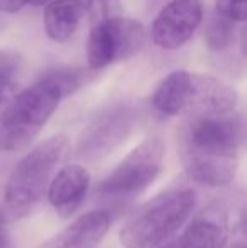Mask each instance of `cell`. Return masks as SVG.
<instances>
[{
	"mask_svg": "<svg viewBox=\"0 0 247 248\" xmlns=\"http://www.w3.org/2000/svg\"><path fill=\"white\" fill-rule=\"evenodd\" d=\"M203 20L201 0H171L161 7L151 27V37L161 49L185 46Z\"/></svg>",
	"mask_w": 247,
	"mask_h": 248,
	"instance_id": "cell-8",
	"label": "cell"
},
{
	"mask_svg": "<svg viewBox=\"0 0 247 248\" xmlns=\"http://www.w3.org/2000/svg\"><path fill=\"white\" fill-rule=\"evenodd\" d=\"M22 64L20 54L12 51H0V83H17Z\"/></svg>",
	"mask_w": 247,
	"mask_h": 248,
	"instance_id": "cell-16",
	"label": "cell"
},
{
	"mask_svg": "<svg viewBox=\"0 0 247 248\" xmlns=\"http://www.w3.org/2000/svg\"><path fill=\"white\" fill-rule=\"evenodd\" d=\"M235 39V24L220 12H210L205 27V44L212 52H224Z\"/></svg>",
	"mask_w": 247,
	"mask_h": 248,
	"instance_id": "cell-14",
	"label": "cell"
},
{
	"mask_svg": "<svg viewBox=\"0 0 247 248\" xmlns=\"http://www.w3.org/2000/svg\"><path fill=\"white\" fill-rule=\"evenodd\" d=\"M82 85V73L61 68L46 73L33 86L17 93L0 115V150L19 152L29 147L61 101Z\"/></svg>",
	"mask_w": 247,
	"mask_h": 248,
	"instance_id": "cell-2",
	"label": "cell"
},
{
	"mask_svg": "<svg viewBox=\"0 0 247 248\" xmlns=\"http://www.w3.org/2000/svg\"><path fill=\"white\" fill-rule=\"evenodd\" d=\"M90 172L80 164H68L58 170L48 186V199L61 218H69L82 206L90 187Z\"/></svg>",
	"mask_w": 247,
	"mask_h": 248,
	"instance_id": "cell-11",
	"label": "cell"
},
{
	"mask_svg": "<svg viewBox=\"0 0 247 248\" xmlns=\"http://www.w3.org/2000/svg\"><path fill=\"white\" fill-rule=\"evenodd\" d=\"M69 152V139L53 135L34 145L17 162L7 183L0 187V225L22 219L41 201L54 170Z\"/></svg>",
	"mask_w": 247,
	"mask_h": 248,
	"instance_id": "cell-3",
	"label": "cell"
},
{
	"mask_svg": "<svg viewBox=\"0 0 247 248\" xmlns=\"http://www.w3.org/2000/svg\"><path fill=\"white\" fill-rule=\"evenodd\" d=\"M3 26H5V20H3L2 14H0V29H3Z\"/></svg>",
	"mask_w": 247,
	"mask_h": 248,
	"instance_id": "cell-22",
	"label": "cell"
},
{
	"mask_svg": "<svg viewBox=\"0 0 247 248\" xmlns=\"http://www.w3.org/2000/svg\"><path fill=\"white\" fill-rule=\"evenodd\" d=\"M17 90H19L17 83H0V115L5 111L10 101L16 98V95L19 93Z\"/></svg>",
	"mask_w": 247,
	"mask_h": 248,
	"instance_id": "cell-19",
	"label": "cell"
},
{
	"mask_svg": "<svg viewBox=\"0 0 247 248\" xmlns=\"http://www.w3.org/2000/svg\"><path fill=\"white\" fill-rule=\"evenodd\" d=\"M137 111L129 103H117L100 111L80 134L76 154L86 162L105 159L131 135Z\"/></svg>",
	"mask_w": 247,
	"mask_h": 248,
	"instance_id": "cell-7",
	"label": "cell"
},
{
	"mask_svg": "<svg viewBox=\"0 0 247 248\" xmlns=\"http://www.w3.org/2000/svg\"><path fill=\"white\" fill-rule=\"evenodd\" d=\"M215 10L234 22H244L247 17V0H215Z\"/></svg>",
	"mask_w": 247,
	"mask_h": 248,
	"instance_id": "cell-17",
	"label": "cell"
},
{
	"mask_svg": "<svg viewBox=\"0 0 247 248\" xmlns=\"http://www.w3.org/2000/svg\"><path fill=\"white\" fill-rule=\"evenodd\" d=\"M165 152L166 144L161 137L146 139L100 183L99 193L107 198H134L141 194L161 172Z\"/></svg>",
	"mask_w": 247,
	"mask_h": 248,
	"instance_id": "cell-5",
	"label": "cell"
},
{
	"mask_svg": "<svg viewBox=\"0 0 247 248\" xmlns=\"http://www.w3.org/2000/svg\"><path fill=\"white\" fill-rule=\"evenodd\" d=\"M168 2H171V0H146V3H148L149 9H156V7H165Z\"/></svg>",
	"mask_w": 247,
	"mask_h": 248,
	"instance_id": "cell-21",
	"label": "cell"
},
{
	"mask_svg": "<svg viewBox=\"0 0 247 248\" xmlns=\"http://www.w3.org/2000/svg\"><path fill=\"white\" fill-rule=\"evenodd\" d=\"M239 95L232 86L214 76L190 73L183 95L181 113L188 117L225 115L235 111Z\"/></svg>",
	"mask_w": 247,
	"mask_h": 248,
	"instance_id": "cell-10",
	"label": "cell"
},
{
	"mask_svg": "<svg viewBox=\"0 0 247 248\" xmlns=\"http://www.w3.org/2000/svg\"><path fill=\"white\" fill-rule=\"evenodd\" d=\"M244 144V122L237 111L188 117L181 130L180 155L191 181L222 187L235 179Z\"/></svg>",
	"mask_w": 247,
	"mask_h": 248,
	"instance_id": "cell-1",
	"label": "cell"
},
{
	"mask_svg": "<svg viewBox=\"0 0 247 248\" xmlns=\"http://www.w3.org/2000/svg\"><path fill=\"white\" fill-rule=\"evenodd\" d=\"M231 233L227 204L217 199L188 223L181 235L156 248H227Z\"/></svg>",
	"mask_w": 247,
	"mask_h": 248,
	"instance_id": "cell-9",
	"label": "cell"
},
{
	"mask_svg": "<svg viewBox=\"0 0 247 248\" xmlns=\"http://www.w3.org/2000/svg\"><path fill=\"white\" fill-rule=\"evenodd\" d=\"M86 16L92 26L122 17V2L120 0H88Z\"/></svg>",
	"mask_w": 247,
	"mask_h": 248,
	"instance_id": "cell-15",
	"label": "cell"
},
{
	"mask_svg": "<svg viewBox=\"0 0 247 248\" xmlns=\"http://www.w3.org/2000/svg\"><path fill=\"white\" fill-rule=\"evenodd\" d=\"M49 0H0V14H16L27 5H44Z\"/></svg>",
	"mask_w": 247,
	"mask_h": 248,
	"instance_id": "cell-18",
	"label": "cell"
},
{
	"mask_svg": "<svg viewBox=\"0 0 247 248\" xmlns=\"http://www.w3.org/2000/svg\"><path fill=\"white\" fill-rule=\"evenodd\" d=\"M0 248H12V245H10L9 236H7V233L3 232L2 226H0Z\"/></svg>",
	"mask_w": 247,
	"mask_h": 248,
	"instance_id": "cell-20",
	"label": "cell"
},
{
	"mask_svg": "<svg viewBox=\"0 0 247 248\" xmlns=\"http://www.w3.org/2000/svg\"><path fill=\"white\" fill-rule=\"evenodd\" d=\"M110 228V213L93 209L69 223L37 248H97Z\"/></svg>",
	"mask_w": 247,
	"mask_h": 248,
	"instance_id": "cell-12",
	"label": "cell"
},
{
	"mask_svg": "<svg viewBox=\"0 0 247 248\" xmlns=\"http://www.w3.org/2000/svg\"><path fill=\"white\" fill-rule=\"evenodd\" d=\"M197 193L191 187H171L146 201L120 230L124 248H156L175 236L190 219Z\"/></svg>",
	"mask_w": 247,
	"mask_h": 248,
	"instance_id": "cell-4",
	"label": "cell"
},
{
	"mask_svg": "<svg viewBox=\"0 0 247 248\" xmlns=\"http://www.w3.org/2000/svg\"><path fill=\"white\" fill-rule=\"evenodd\" d=\"M146 29L141 22L117 17L93 24L86 46V61L92 69H103L132 58L144 47Z\"/></svg>",
	"mask_w": 247,
	"mask_h": 248,
	"instance_id": "cell-6",
	"label": "cell"
},
{
	"mask_svg": "<svg viewBox=\"0 0 247 248\" xmlns=\"http://www.w3.org/2000/svg\"><path fill=\"white\" fill-rule=\"evenodd\" d=\"M88 0H49L44 9V31L54 43H66L75 36L86 16Z\"/></svg>",
	"mask_w": 247,
	"mask_h": 248,
	"instance_id": "cell-13",
	"label": "cell"
}]
</instances>
